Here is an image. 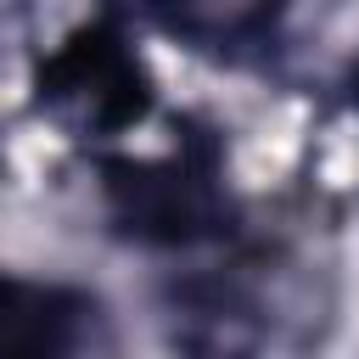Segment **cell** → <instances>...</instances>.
I'll use <instances>...</instances> for the list:
<instances>
[{"label": "cell", "instance_id": "7a4b0ae2", "mask_svg": "<svg viewBox=\"0 0 359 359\" xmlns=\"http://www.w3.org/2000/svg\"><path fill=\"white\" fill-rule=\"evenodd\" d=\"M157 17L185 34V39H202V45H236V39H252L275 22V11L286 0H151Z\"/></svg>", "mask_w": 359, "mask_h": 359}, {"label": "cell", "instance_id": "6da1fadb", "mask_svg": "<svg viewBox=\"0 0 359 359\" xmlns=\"http://www.w3.org/2000/svg\"><path fill=\"white\" fill-rule=\"evenodd\" d=\"M84 303L50 286L0 280V353H56L79 337Z\"/></svg>", "mask_w": 359, "mask_h": 359}]
</instances>
